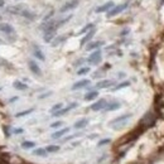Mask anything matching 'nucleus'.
Wrapping results in <instances>:
<instances>
[{"label":"nucleus","instance_id":"40","mask_svg":"<svg viewBox=\"0 0 164 164\" xmlns=\"http://www.w3.org/2000/svg\"><path fill=\"white\" fill-rule=\"evenodd\" d=\"M17 1H22V0H17Z\"/></svg>","mask_w":164,"mask_h":164},{"label":"nucleus","instance_id":"13","mask_svg":"<svg viewBox=\"0 0 164 164\" xmlns=\"http://www.w3.org/2000/svg\"><path fill=\"white\" fill-rule=\"evenodd\" d=\"M105 42L104 40H96V42H91V43H88L86 46V51H96L101 46H104Z\"/></svg>","mask_w":164,"mask_h":164},{"label":"nucleus","instance_id":"33","mask_svg":"<svg viewBox=\"0 0 164 164\" xmlns=\"http://www.w3.org/2000/svg\"><path fill=\"white\" fill-rule=\"evenodd\" d=\"M79 135H81V133H78V134H73V135H68V137H66V138L62 139V142L66 143V142H68V140H72V139H74V138L79 137Z\"/></svg>","mask_w":164,"mask_h":164},{"label":"nucleus","instance_id":"26","mask_svg":"<svg viewBox=\"0 0 164 164\" xmlns=\"http://www.w3.org/2000/svg\"><path fill=\"white\" fill-rule=\"evenodd\" d=\"M22 148L23 149H32V148H35V143L34 142H29V140H24L22 143Z\"/></svg>","mask_w":164,"mask_h":164},{"label":"nucleus","instance_id":"10","mask_svg":"<svg viewBox=\"0 0 164 164\" xmlns=\"http://www.w3.org/2000/svg\"><path fill=\"white\" fill-rule=\"evenodd\" d=\"M115 83L114 79H102V81H98L96 83V88L97 90H101V88H109Z\"/></svg>","mask_w":164,"mask_h":164},{"label":"nucleus","instance_id":"28","mask_svg":"<svg viewBox=\"0 0 164 164\" xmlns=\"http://www.w3.org/2000/svg\"><path fill=\"white\" fill-rule=\"evenodd\" d=\"M62 107H63V104H62V102H58V104H56L54 106H52V107H51L49 112H51V114H54V112L59 111L61 109H62Z\"/></svg>","mask_w":164,"mask_h":164},{"label":"nucleus","instance_id":"25","mask_svg":"<svg viewBox=\"0 0 164 164\" xmlns=\"http://www.w3.org/2000/svg\"><path fill=\"white\" fill-rule=\"evenodd\" d=\"M128 86H130V82H129V81H124V82L119 83L118 86L112 87V88H111V91H112V92H115V91H119V90H121V88H125V87H128Z\"/></svg>","mask_w":164,"mask_h":164},{"label":"nucleus","instance_id":"39","mask_svg":"<svg viewBox=\"0 0 164 164\" xmlns=\"http://www.w3.org/2000/svg\"><path fill=\"white\" fill-rule=\"evenodd\" d=\"M18 100V96H14L13 98H10V102H13V101H17Z\"/></svg>","mask_w":164,"mask_h":164},{"label":"nucleus","instance_id":"41","mask_svg":"<svg viewBox=\"0 0 164 164\" xmlns=\"http://www.w3.org/2000/svg\"><path fill=\"white\" fill-rule=\"evenodd\" d=\"M0 19H1V17H0Z\"/></svg>","mask_w":164,"mask_h":164},{"label":"nucleus","instance_id":"31","mask_svg":"<svg viewBox=\"0 0 164 164\" xmlns=\"http://www.w3.org/2000/svg\"><path fill=\"white\" fill-rule=\"evenodd\" d=\"M62 125H63V121L58 120V121H54V123L51 124V128H52V129H59Z\"/></svg>","mask_w":164,"mask_h":164},{"label":"nucleus","instance_id":"21","mask_svg":"<svg viewBox=\"0 0 164 164\" xmlns=\"http://www.w3.org/2000/svg\"><path fill=\"white\" fill-rule=\"evenodd\" d=\"M98 97V91H90V92H87L85 97H83V100L85 101H92V100H95V98Z\"/></svg>","mask_w":164,"mask_h":164},{"label":"nucleus","instance_id":"36","mask_svg":"<svg viewBox=\"0 0 164 164\" xmlns=\"http://www.w3.org/2000/svg\"><path fill=\"white\" fill-rule=\"evenodd\" d=\"M23 131H24L23 129H14V130H13V133H14V134H22Z\"/></svg>","mask_w":164,"mask_h":164},{"label":"nucleus","instance_id":"17","mask_svg":"<svg viewBox=\"0 0 164 164\" xmlns=\"http://www.w3.org/2000/svg\"><path fill=\"white\" fill-rule=\"evenodd\" d=\"M88 119H86V118H83V119H79V120H77L76 123H74V125H73V128L76 129V130H79V129H83V128H86V126L88 125Z\"/></svg>","mask_w":164,"mask_h":164},{"label":"nucleus","instance_id":"34","mask_svg":"<svg viewBox=\"0 0 164 164\" xmlns=\"http://www.w3.org/2000/svg\"><path fill=\"white\" fill-rule=\"evenodd\" d=\"M52 91H47V92H44V93H42V95H39V98L42 100V98H46V97H48V96H51L52 95Z\"/></svg>","mask_w":164,"mask_h":164},{"label":"nucleus","instance_id":"11","mask_svg":"<svg viewBox=\"0 0 164 164\" xmlns=\"http://www.w3.org/2000/svg\"><path fill=\"white\" fill-rule=\"evenodd\" d=\"M23 9H24V7H22V5H12V7L7 8V12L9 14H13V15H20Z\"/></svg>","mask_w":164,"mask_h":164},{"label":"nucleus","instance_id":"4","mask_svg":"<svg viewBox=\"0 0 164 164\" xmlns=\"http://www.w3.org/2000/svg\"><path fill=\"white\" fill-rule=\"evenodd\" d=\"M131 118V114H124V115H120V116H118V118H115V119H112L110 123H109V125L110 126H115L116 124H125V121L128 120V119H130Z\"/></svg>","mask_w":164,"mask_h":164},{"label":"nucleus","instance_id":"18","mask_svg":"<svg viewBox=\"0 0 164 164\" xmlns=\"http://www.w3.org/2000/svg\"><path fill=\"white\" fill-rule=\"evenodd\" d=\"M95 33H96V29H95V28H93L92 30H90L88 33H86V35L81 39V46H85L86 43H88V42H90V40L92 39V37L95 35Z\"/></svg>","mask_w":164,"mask_h":164},{"label":"nucleus","instance_id":"8","mask_svg":"<svg viewBox=\"0 0 164 164\" xmlns=\"http://www.w3.org/2000/svg\"><path fill=\"white\" fill-rule=\"evenodd\" d=\"M28 67H29L30 72L34 73L35 76H42V69H40V67L38 66V63L34 62L33 59H29V61H28Z\"/></svg>","mask_w":164,"mask_h":164},{"label":"nucleus","instance_id":"42","mask_svg":"<svg viewBox=\"0 0 164 164\" xmlns=\"http://www.w3.org/2000/svg\"><path fill=\"white\" fill-rule=\"evenodd\" d=\"M0 42H1V39H0Z\"/></svg>","mask_w":164,"mask_h":164},{"label":"nucleus","instance_id":"1","mask_svg":"<svg viewBox=\"0 0 164 164\" xmlns=\"http://www.w3.org/2000/svg\"><path fill=\"white\" fill-rule=\"evenodd\" d=\"M101 59H102V53H101V51L100 49H96V51H93V52L90 54V57H88L86 61L88 63H91V64H98L101 62Z\"/></svg>","mask_w":164,"mask_h":164},{"label":"nucleus","instance_id":"3","mask_svg":"<svg viewBox=\"0 0 164 164\" xmlns=\"http://www.w3.org/2000/svg\"><path fill=\"white\" fill-rule=\"evenodd\" d=\"M126 8H128V3H124V4H120V5L114 7L110 12H107V18H112V17L118 15V14H120L121 12H124Z\"/></svg>","mask_w":164,"mask_h":164},{"label":"nucleus","instance_id":"9","mask_svg":"<svg viewBox=\"0 0 164 164\" xmlns=\"http://www.w3.org/2000/svg\"><path fill=\"white\" fill-rule=\"evenodd\" d=\"M77 5H78V0H71V1L66 3L64 5L59 9V12L61 13H66V12H68V10H72V9L77 8Z\"/></svg>","mask_w":164,"mask_h":164},{"label":"nucleus","instance_id":"15","mask_svg":"<svg viewBox=\"0 0 164 164\" xmlns=\"http://www.w3.org/2000/svg\"><path fill=\"white\" fill-rule=\"evenodd\" d=\"M120 107H121V104H120L119 101H112V102H110V104L106 105V107L104 109V111H106V112L115 111V110H119Z\"/></svg>","mask_w":164,"mask_h":164},{"label":"nucleus","instance_id":"19","mask_svg":"<svg viewBox=\"0 0 164 164\" xmlns=\"http://www.w3.org/2000/svg\"><path fill=\"white\" fill-rule=\"evenodd\" d=\"M13 86H14V88H17V90H19V91L28 90V85H27V83L19 81V79H15V81L13 82Z\"/></svg>","mask_w":164,"mask_h":164},{"label":"nucleus","instance_id":"16","mask_svg":"<svg viewBox=\"0 0 164 164\" xmlns=\"http://www.w3.org/2000/svg\"><path fill=\"white\" fill-rule=\"evenodd\" d=\"M33 54H34V57L35 58H38L39 61H46V56H44V53L42 52V49L39 48L38 46H34L33 47Z\"/></svg>","mask_w":164,"mask_h":164},{"label":"nucleus","instance_id":"6","mask_svg":"<svg viewBox=\"0 0 164 164\" xmlns=\"http://www.w3.org/2000/svg\"><path fill=\"white\" fill-rule=\"evenodd\" d=\"M106 105H107V101L105 100V98H100L98 101L93 102V104L90 106V109H91L92 111H101V110L105 109Z\"/></svg>","mask_w":164,"mask_h":164},{"label":"nucleus","instance_id":"12","mask_svg":"<svg viewBox=\"0 0 164 164\" xmlns=\"http://www.w3.org/2000/svg\"><path fill=\"white\" fill-rule=\"evenodd\" d=\"M115 7V4H114V1H107V3H105L104 5H101V7H98V8H96V13H104V12H110L112 8Z\"/></svg>","mask_w":164,"mask_h":164},{"label":"nucleus","instance_id":"22","mask_svg":"<svg viewBox=\"0 0 164 164\" xmlns=\"http://www.w3.org/2000/svg\"><path fill=\"white\" fill-rule=\"evenodd\" d=\"M44 149H46V152H47V153H57V152H59L61 147H59V145L52 144V145H47V147H46Z\"/></svg>","mask_w":164,"mask_h":164},{"label":"nucleus","instance_id":"29","mask_svg":"<svg viewBox=\"0 0 164 164\" xmlns=\"http://www.w3.org/2000/svg\"><path fill=\"white\" fill-rule=\"evenodd\" d=\"M90 71H91L90 67H82V68H79L78 71H77V76H83V74H87Z\"/></svg>","mask_w":164,"mask_h":164},{"label":"nucleus","instance_id":"5","mask_svg":"<svg viewBox=\"0 0 164 164\" xmlns=\"http://www.w3.org/2000/svg\"><path fill=\"white\" fill-rule=\"evenodd\" d=\"M0 32H3L7 35H14L15 34V29L12 27L9 23H0Z\"/></svg>","mask_w":164,"mask_h":164},{"label":"nucleus","instance_id":"14","mask_svg":"<svg viewBox=\"0 0 164 164\" xmlns=\"http://www.w3.org/2000/svg\"><path fill=\"white\" fill-rule=\"evenodd\" d=\"M69 131V128H62V129H58L57 131H54V133L51 135V138L52 139H59V138H62L64 137L66 134H67Z\"/></svg>","mask_w":164,"mask_h":164},{"label":"nucleus","instance_id":"2","mask_svg":"<svg viewBox=\"0 0 164 164\" xmlns=\"http://www.w3.org/2000/svg\"><path fill=\"white\" fill-rule=\"evenodd\" d=\"M78 106V104L77 102H71L68 106H66V107H62L59 111H57V112H54V114H52V116L53 118H58V116H62V115H64V114H67V112H69L71 110H73V109H76V107Z\"/></svg>","mask_w":164,"mask_h":164},{"label":"nucleus","instance_id":"23","mask_svg":"<svg viewBox=\"0 0 164 164\" xmlns=\"http://www.w3.org/2000/svg\"><path fill=\"white\" fill-rule=\"evenodd\" d=\"M32 153H33V155H38V157H46L47 154H48V153L46 152L44 148H37V149H34V150H33Z\"/></svg>","mask_w":164,"mask_h":164},{"label":"nucleus","instance_id":"30","mask_svg":"<svg viewBox=\"0 0 164 164\" xmlns=\"http://www.w3.org/2000/svg\"><path fill=\"white\" fill-rule=\"evenodd\" d=\"M63 40H66V37H57L56 39L52 40V47H57L58 44H61Z\"/></svg>","mask_w":164,"mask_h":164},{"label":"nucleus","instance_id":"7","mask_svg":"<svg viewBox=\"0 0 164 164\" xmlns=\"http://www.w3.org/2000/svg\"><path fill=\"white\" fill-rule=\"evenodd\" d=\"M90 83H91V81H90V79H87V78L79 79V81H77V82H74V83H73L72 87H71V90H72V91L81 90V88H83V87H87L88 85H90Z\"/></svg>","mask_w":164,"mask_h":164},{"label":"nucleus","instance_id":"27","mask_svg":"<svg viewBox=\"0 0 164 164\" xmlns=\"http://www.w3.org/2000/svg\"><path fill=\"white\" fill-rule=\"evenodd\" d=\"M33 111H34V107H30V109H28V110H24V111L18 112V114L15 115V118H23V116H27V115L32 114Z\"/></svg>","mask_w":164,"mask_h":164},{"label":"nucleus","instance_id":"37","mask_svg":"<svg viewBox=\"0 0 164 164\" xmlns=\"http://www.w3.org/2000/svg\"><path fill=\"white\" fill-rule=\"evenodd\" d=\"M8 64V62L5 59H0V66H7Z\"/></svg>","mask_w":164,"mask_h":164},{"label":"nucleus","instance_id":"20","mask_svg":"<svg viewBox=\"0 0 164 164\" xmlns=\"http://www.w3.org/2000/svg\"><path fill=\"white\" fill-rule=\"evenodd\" d=\"M20 15L24 17V18H27V19H29V20H34L35 19V14L33 13V12H30L29 9H27V8L23 9V12H22Z\"/></svg>","mask_w":164,"mask_h":164},{"label":"nucleus","instance_id":"35","mask_svg":"<svg viewBox=\"0 0 164 164\" xmlns=\"http://www.w3.org/2000/svg\"><path fill=\"white\" fill-rule=\"evenodd\" d=\"M83 62H85V59H83V58H81V59H78L77 62H74V66H81Z\"/></svg>","mask_w":164,"mask_h":164},{"label":"nucleus","instance_id":"32","mask_svg":"<svg viewBox=\"0 0 164 164\" xmlns=\"http://www.w3.org/2000/svg\"><path fill=\"white\" fill-rule=\"evenodd\" d=\"M111 143V139H109V138H106V139H101L100 142L97 143V147L100 148V147H102V145H106V144H110Z\"/></svg>","mask_w":164,"mask_h":164},{"label":"nucleus","instance_id":"38","mask_svg":"<svg viewBox=\"0 0 164 164\" xmlns=\"http://www.w3.org/2000/svg\"><path fill=\"white\" fill-rule=\"evenodd\" d=\"M5 5V0H0V8H3Z\"/></svg>","mask_w":164,"mask_h":164},{"label":"nucleus","instance_id":"24","mask_svg":"<svg viewBox=\"0 0 164 164\" xmlns=\"http://www.w3.org/2000/svg\"><path fill=\"white\" fill-rule=\"evenodd\" d=\"M93 27H95V24H93V23H88V24H86L81 30L78 32V34H85V33H88L90 30L93 29Z\"/></svg>","mask_w":164,"mask_h":164}]
</instances>
